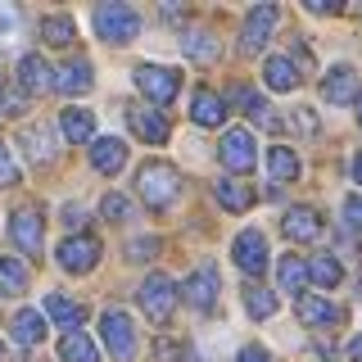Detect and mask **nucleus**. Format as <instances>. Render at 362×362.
Instances as JSON below:
<instances>
[{"label": "nucleus", "instance_id": "obj_1", "mask_svg": "<svg viewBox=\"0 0 362 362\" xmlns=\"http://www.w3.org/2000/svg\"><path fill=\"white\" fill-rule=\"evenodd\" d=\"M136 190H141V199L150 204V209L163 213L168 204L177 199L181 177H177L173 163H163V158H150V163H141V173H136Z\"/></svg>", "mask_w": 362, "mask_h": 362}, {"label": "nucleus", "instance_id": "obj_2", "mask_svg": "<svg viewBox=\"0 0 362 362\" xmlns=\"http://www.w3.org/2000/svg\"><path fill=\"white\" fill-rule=\"evenodd\" d=\"M90 23H95L100 41H113V45L132 41L136 32H141V14H136L132 5H95V14H90Z\"/></svg>", "mask_w": 362, "mask_h": 362}, {"label": "nucleus", "instance_id": "obj_3", "mask_svg": "<svg viewBox=\"0 0 362 362\" xmlns=\"http://www.w3.org/2000/svg\"><path fill=\"white\" fill-rule=\"evenodd\" d=\"M100 339L109 344V354L118 362L136 358V331H132V317L122 308H105V313H100Z\"/></svg>", "mask_w": 362, "mask_h": 362}, {"label": "nucleus", "instance_id": "obj_4", "mask_svg": "<svg viewBox=\"0 0 362 362\" xmlns=\"http://www.w3.org/2000/svg\"><path fill=\"white\" fill-rule=\"evenodd\" d=\"M218 158H222V168H231L235 177L254 173V163H258L254 132H249V127H231V132L222 136V145H218Z\"/></svg>", "mask_w": 362, "mask_h": 362}, {"label": "nucleus", "instance_id": "obj_5", "mask_svg": "<svg viewBox=\"0 0 362 362\" xmlns=\"http://www.w3.org/2000/svg\"><path fill=\"white\" fill-rule=\"evenodd\" d=\"M132 77H136V90H145L154 105H173L177 90H181V73L177 68H163V64H141Z\"/></svg>", "mask_w": 362, "mask_h": 362}, {"label": "nucleus", "instance_id": "obj_6", "mask_svg": "<svg viewBox=\"0 0 362 362\" xmlns=\"http://www.w3.org/2000/svg\"><path fill=\"white\" fill-rule=\"evenodd\" d=\"M177 294L181 290L173 286V276H163V272L145 276V286H141V308H145V317L163 326L168 317H173V308H177Z\"/></svg>", "mask_w": 362, "mask_h": 362}, {"label": "nucleus", "instance_id": "obj_7", "mask_svg": "<svg viewBox=\"0 0 362 362\" xmlns=\"http://www.w3.org/2000/svg\"><path fill=\"white\" fill-rule=\"evenodd\" d=\"M95 258H100L95 235H68V240H59V249H54V263H59L64 272H90Z\"/></svg>", "mask_w": 362, "mask_h": 362}, {"label": "nucleus", "instance_id": "obj_8", "mask_svg": "<svg viewBox=\"0 0 362 362\" xmlns=\"http://www.w3.org/2000/svg\"><path fill=\"white\" fill-rule=\"evenodd\" d=\"M181 294H186V303H190L195 313H209L213 303H218V267H213V263H199V267L186 276Z\"/></svg>", "mask_w": 362, "mask_h": 362}, {"label": "nucleus", "instance_id": "obj_9", "mask_svg": "<svg viewBox=\"0 0 362 362\" xmlns=\"http://www.w3.org/2000/svg\"><path fill=\"white\" fill-rule=\"evenodd\" d=\"M231 258H235V267H240L245 276H263V272H267V240H263V231H240L235 245H231Z\"/></svg>", "mask_w": 362, "mask_h": 362}, {"label": "nucleus", "instance_id": "obj_10", "mask_svg": "<svg viewBox=\"0 0 362 362\" xmlns=\"http://www.w3.org/2000/svg\"><path fill=\"white\" fill-rule=\"evenodd\" d=\"M272 28H276V5H254L249 18H245V28H240V50L258 54L272 41Z\"/></svg>", "mask_w": 362, "mask_h": 362}, {"label": "nucleus", "instance_id": "obj_11", "mask_svg": "<svg viewBox=\"0 0 362 362\" xmlns=\"http://www.w3.org/2000/svg\"><path fill=\"white\" fill-rule=\"evenodd\" d=\"M18 86L28 90V95H50V90H59V73H54L41 54H23L18 59Z\"/></svg>", "mask_w": 362, "mask_h": 362}, {"label": "nucleus", "instance_id": "obj_12", "mask_svg": "<svg viewBox=\"0 0 362 362\" xmlns=\"http://www.w3.org/2000/svg\"><path fill=\"white\" fill-rule=\"evenodd\" d=\"M9 240L18 249H28V258L41 254V213L37 209H18L14 218H9Z\"/></svg>", "mask_w": 362, "mask_h": 362}, {"label": "nucleus", "instance_id": "obj_13", "mask_svg": "<svg viewBox=\"0 0 362 362\" xmlns=\"http://www.w3.org/2000/svg\"><path fill=\"white\" fill-rule=\"evenodd\" d=\"M281 231L290 235V240H299V245H308L322 235V213L308 209V204H294V209L286 213V222H281Z\"/></svg>", "mask_w": 362, "mask_h": 362}, {"label": "nucleus", "instance_id": "obj_14", "mask_svg": "<svg viewBox=\"0 0 362 362\" xmlns=\"http://www.w3.org/2000/svg\"><path fill=\"white\" fill-rule=\"evenodd\" d=\"M127 127L141 136V141H150V145H163L168 136H173V122H168L158 109H132L127 113Z\"/></svg>", "mask_w": 362, "mask_h": 362}, {"label": "nucleus", "instance_id": "obj_15", "mask_svg": "<svg viewBox=\"0 0 362 362\" xmlns=\"http://www.w3.org/2000/svg\"><path fill=\"white\" fill-rule=\"evenodd\" d=\"M45 317H50L54 326H64V331H77V326L86 322V308L73 299V294L54 290V294H45Z\"/></svg>", "mask_w": 362, "mask_h": 362}, {"label": "nucleus", "instance_id": "obj_16", "mask_svg": "<svg viewBox=\"0 0 362 362\" xmlns=\"http://www.w3.org/2000/svg\"><path fill=\"white\" fill-rule=\"evenodd\" d=\"M322 95L331 100V105H354V95H358V73L349 64H335L331 73L322 77Z\"/></svg>", "mask_w": 362, "mask_h": 362}, {"label": "nucleus", "instance_id": "obj_17", "mask_svg": "<svg viewBox=\"0 0 362 362\" xmlns=\"http://www.w3.org/2000/svg\"><path fill=\"white\" fill-rule=\"evenodd\" d=\"M190 118H195L199 127H222L226 122V100L218 90H195V95H190Z\"/></svg>", "mask_w": 362, "mask_h": 362}, {"label": "nucleus", "instance_id": "obj_18", "mask_svg": "<svg viewBox=\"0 0 362 362\" xmlns=\"http://www.w3.org/2000/svg\"><path fill=\"white\" fill-rule=\"evenodd\" d=\"M213 195H218L222 209H231V213H245V209H254L258 195L245 186L240 177H222V181H213Z\"/></svg>", "mask_w": 362, "mask_h": 362}, {"label": "nucleus", "instance_id": "obj_19", "mask_svg": "<svg viewBox=\"0 0 362 362\" xmlns=\"http://www.w3.org/2000/svg\"><path fill=\"white\" fill-rule=\"evenodd\" d=\"M90 163H95V173H122V163H127V145L118 141V136H100L95 141V150H90Z\"/></svg>", "mask_w": 362, "mask_h": 362}, {"label": "nucleus", "instance_id": "obj_20", "mask_svg": "<svg viewBox=\"0 0 362 362\" xmlns=\"http://www.w3.org/2000/svg\"><path fill=\"white\" fill-rule=\"evenodd\" d=\"M18 145L28 150L32 163H50L54 158V136H50V127H41V122H28V127L18 132Z\"/></svg>", "mask_w": 362, "mask_h": 362}, {"label": "nucleus", "instance_id": "obj_21", "mask_svg": "<svg viewBox=\"0 0 362 362\" xmlns=\"http://www.w3.org/2000/svg\"><path fill=\"white\" fill-rule=\"evenodd\" d=\"M299 322L303 326H335L339 322V308L322 294H299Z\"/></svg>", "mask_w": 362, "mask_h": 362}, {"label": "nucleus", "instance_id": "obj_22", "mask_svg": "<svg viewBox=\"0 0 362 362\" xmlns=\"http://www.w3.org/2000/svg\"><path fill=\"white\" fill-rule=\"evenodd\" d=\"M181 50H186V59H195V64H213V59H218V41H213L209 28H186V32H181Z\"/></svg>", "mask_w": 362, "mask_h": 362}, {"label": "nucleus", "instance_id": "obj_23", "mask_svg": "<svg viewBox=\"0 0 362 362\" xmlns=\"http://www.w3.org/2000/svg\"><path fill=\"white\" fill-rule=\"evenodd\" d=\"M59 358L64 362H100V349H95V339H90L86 331H64Z\"/></svg>", "mask_w": 362, "mask_h": 362}, {"label": "nucleus", "instance_id": "obj_24", "mask_svg": "<svg viewBox=\"0 0 362 362\" xmlns=\"http://www.w3.org/2000/svg\"><path fill=\"white\" fill-rule=\"evenodd\" d=\"M276 281H281V290H286V294H303V286H308V263H303L299 254H281Z\"/></svg>", "mask_w": 362, "mask_h": 362}, {"label": "nucleus", "instance_id": "obj_25", "mask_svg": "<svg viewBox=\"0 0 362 362\" xmlns=\"http://www.w3.org/2000/svg\"><path fill=\"white\" fill-rule=\"evenodd\" d=\"M263 82H267L272 90H294V86H299L294 59H286V54H267V64H263Z\"/></svg>", "mask_w": 362, "mask_h": 362}, {"label": "nucleus", "instance_id": "obj_26", "mask_svg": "<svg viewBox=\"0 0 362 362\" xmlns=\"http://www.w3.org/2000/svg\"><path fill=\"white\" fill-rule=\"evenodd\" d=\"M59 132H64V141L82 145V141H90V132H95V118H90V109H64Z\"/></svg>", "mask_w": 362, "mask_h": 362}, {"label": "nucleus", "instance_id": "obj_27", "mask_svg": "<svg viewBox=\"0 0 362 362\" xmlns=\"http://www.w3.org/2000/svg\"><path fill=\"white\" fill-rule=\"evenodd\" d=\"M90 86H95V77H90V64L86 59H68L59 68V90H68V95H86Z\"/></svg>", "mask_w": 362, "mask_h": 362}, {"label": "nucleus", "instance_id": "obj_28", "mask_svg": "<svg viewBox=\"0 0 362 362\" xmlns=\"http://www.w3.org/2000/svg\"><path fill=\"white\" fill-rule=\"evenodd\" d=\"M9 326H14V339H18V344H41V339H45V317L37 308H18Z\"/></svg>", "mask_w": 362, "mask_h": 362}, {"label": "nucleus", "instance_id": "obj_29", "mask_svg": "<svg viewBox=\"0 0 362 362\" xmlns=\"http://www.w3.org/2000/svg\"><path fill=\"white\" fill-rule=\"evenodd\" d=\"M308 281H317L322 290H335L344 281V272H339V263L331 254H317V258H308Z\"/></svg>", "mask_w": 362, "mask_h": 362}, {"label": "nucleus", "instance_id": "obj_30", "mask_svg": "<svg viewBox=\"0 0 362 362\" xmlns=\"http://www.w3.org/2000/svg\"><path fill=\"white\" fill-rule=\"evenodd\" d=\"M28 290V263L23 258H0V294H23Z\"/></svg>", "mask_w": 362, "mask_h": 362}, {"label": "nucleus", "instance_id": "obj_31", "mask_svg": "<svg viewBox=\"0 0 362 362\" xmlns=\"http://www.w3.org/2000/svg\"><path fill=\"white\" fill-rule=\"evenodd\" d=\"M267 173L276 181H294V177H299V158H294V150L272 145V150H267Z\"/></svg>", "mask_w": 362, "mask_h": 362}, {"label": "nucleus", "instance_id": "obj_32", "mask_svg": "<svg viewBox=\"0 0 362 362\" xmlns=\"http://www.w3.org/2000/svg\"><path fill=\"white\" fill-rule=\"evenodd\" d=\"M41 41H45V45H54V50H64V45L73 41V18H64V14H45V18H41Z\"/></svg>", "mask_w": 362, "mask_h": 362}, {"label": "nucleus", "instance_id": "obj_33", "mask_svg": "<svg viewBox=\"0 0 362 362\" xmlns=\"http://www.w3.org/2000/svg\"><path fill=\"white\" fill-rule=\"evenodd\" d=\"M240 299H245V313L249 317H258V322H263V317H272V313H276V294H267L263 286H245V294H240Z\"/></svg>", "mask_w": 362, "mask_h": 362}, {"label": "nucleus", "instance_id": "obj_34", "mask_svg": "<svg viewBox=\"0 0 362 362\" xmlns=\"http://www.w3.org/2000/svg\"><path fill=\"white\" fill-rule=\"evenodd\" d=\"M100 218H109V222H127V218H132V199H122V195H105V199H100Z\"/></svg>", "mask_w": 362, "mask_h": 362}, {"label": "nucleus", "instance_id": "obj_35", "mask_svg": "<svg viewBox=\"0 0 362 362\" xmlns=\"http://www.w3.org/2000/svg\"><path fill=\"white\" fill-rule=\"evenodd\" d=\"M0 45H5V50L18 45V14L9 5H0Z\"/></svg>", "mask_w": 362, "mask_h": 362}, {"label": "nucleus", "instance_id": "obj_36", "mask_svg": "<svg viewBox=\"0 0 362 362\" xmlns=\"http://www.w3.org/2000/svg\"><path fill=\"white\" fill-rule=\"evenodd\" d=\"M344 226L362 235V195H349L344 199Z\"/></svg>", "mask_w": 362, "mask_h": 362}, {"label": "nucleus", "instance_id": "obj_37", "mask_svg": "<svg viewBox=\"0 0 362 362\" xmlns=\"http://www.w3.org/2000/svg\"><path fill=\"white\" fill-rule=\"evenodd\" d=\"M18 181V168H14V158H9V150L0 145V186H14Z\"/></svg>", "mask_w": 362, "mask_h": 362}, {"label": "nucleus", "instance_id": "obj_38", "mask_svg": "<svg viewBox=\"0 0 362 362\" xmlns=\"http://www.w3.org/2000/svg\"><path fill=\"white\" fill-rule=\"evenodd\" d=\"M290 122H294V127H299L303 136H313V132H317V122H313V109H294V113H290Z\"/></svg>", "mask_w": 362, "mask_h": 362}, {"label": "nucleus", "instance_id": "obj_39", "mask_svg": "<svg viewBox=\"0 0 362 362\" xmlns=\"http://www.w3.org/2000/svg\"><path fill=\"white\" fill-rule=\"evenodd\" d=\"M235 362H272V354H267L263 344H245V349H240V358H235Z\"/></svg>", "mask_w": 362, "mask_h": 362}, {"label": "nucleus", "instance_id": "obj_40", "mask_svg": "<svg viewBox=\"0 0 362 362\" xmlns=\"http://www.w3.org/2000/svg\"><path fill=\"white\" fill-rule=\"evenodd\" d=\"M154 249H158L154 240H132V245H127V254H132V258H150Z\"/></svg>", "mask_w": 362, "mask_h": 362}, {"label": "nucleus", "instance_id": "obj_41", "mask_svg": "<svg viewBox=\"0 0 362 362\" xmlns=\"http://www.w3.org/2000/svg\"><path fill=\"white\" fill-rule=\"evenodd\" d=\"M308 9H313V14H335L339 0H308Z\"/></svg>", "mask_w": 362, "mask_h": 362}, {"label": "nucleus", "instance_id": "obj_42", "mask_svg": "<svg viewBox=\"0 0 362 362\" xmlns=\"http://www.w3.org/2000/svg\"><path fill=\"white\" fill-rule=\"evenodd\" d=\"M0 113H23V95H5L0 100Z\"/></svg>", "mask_w": 362, "mask_h": 362}, {"label": "nucleus", "instance_id": "obj_43", "mask_svg": "<svg viewBox=\"0 0 362 362\" xmlns=\"http://www.w3.org/2000/svg\"><path fill=\"white\" fill-rule=\"evenodd\" d=\"M82 218H86V213L77 209V204H68V226H73V231H77V226H82Z\"/></svg>", "mask_w": 362, "mask_h": 362}, {"label": "nucleus", "instance_id": "obj_44", "mask_svg": "<svg viewBox=\"0 0 362 362\" xmlns=\"http://www.w3.org/2000/svg\"><path fill=\"white\" fill-rule=\"evenodd\" d=\"M349 362H362V335L354 339V344H349Z\"/></svg>", "mask_w": 362, "mask_h": 362}, {"label": "nucleus", "instance_id": "obj_45", "mask_svg": "<svg viewBox=\"0 0 362 362\" xmlns=\"http://www.w3.org/2000/svg\"><path fill=\"white\" fill-rule=\"evenodd\" d=\"M354 186H362V150L354 154Z\"/></svg>", "mask_w": 362, "mask_h": 362}, {"label": "nucleus", "instance_id": "obj_46", "mask_svg": "<svg viewBox=\"0 0 362 362\" xmlns=\"http://www.w3.org/2000/svg\"><path fill=\"white\" fill-rule=\"evenodd\" d=\"M358 127H362V90H358Z\"/></svg>", "mask_w": 362, "mask_h": 362}, {"label": "nucleus", "instance_id": "obj_47", "mask_svg": "<svg viewBox=\"0 0 362 362\" xmlns=\"http://www.w3.org/2000/svg\"><path fill=\"white\" fill-rule=\"evenodd\" d=\"M0 362H5V344H0Z\"/></svg>", "mask_w": 362, "mask_h": 362}]
</instances>
